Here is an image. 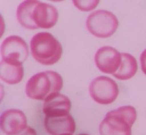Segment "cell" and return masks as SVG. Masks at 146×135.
<instances>
[{
    "label": "cell",
    "instance_id": "obj_14",
    "mask_svg": "<svg viewBox=\"0 0 146 135\" xmlns=\"http://www.w3.org/2000/svg\"><path fill=\"white\" fill-rule=\"evenodd\" d=\"M24 75L22 65L7 63L1 60L0 63L1 79L9 84H15L19 83Z\"/></svg>",
    "mask_w": 146,
    "mask_h": 135
},
{
    "label": "cell",
    "instance_id": "obj_10",
    "mask_svg": "<svg viewBox=\"0 0 146 135\" xmlns=\"http://www.w3.org/2000/svg\"><path fill=\"white\" fill-rule=\"evenodd\" d=\"M33 18L38 28H50L57 22L58 12L52 5L39 1L34 9Z\"/></svg>",
    "mask_w": 146,
    "mask_h": 135
},
{
    "label": "cell",
    "instance_id": "obj_12",
    "mask_svg": "<svg viewBox=\"0 0 146 135\" xmlns=\"http://www.w3.org/2000/svg\"><path fill=\"white\" fill-rule=\"evenodd\" d=\"M38 1L29 0L25 1L19 5L17 9V18L19 23L26 28H38L34 22L33 12Z\"/></svg>",
    "mask_w": 146,
    "mask_h": 135
},
{
    "label": "cell",
    "instance_id": "obj_7",
    "mask_svg": "<svg viewBox=\"0 0 146 135\" xmlns=\"http://www.w3.org/2000/svg\"><path fill=\"white\" fill-rule=\"evenodd\" d=\"M95 62L98 69L103 73H114L119 68L121 54L111 46H103L99 48L95 55Z\"/></svg>",
    "mask_w": 146,
    "mask_h": 135
},
{
    "label": "cell",
    "instance_id": "obj_9",
    "mask_svg": "<svg viewBox=\"0 0 146 135\" xmlns=\"http://www.w3.org/2000/svg\"><path fill=\"white\" fill-rule=\"evenodd\" d=\"M44 125L46 130L50 135L72 134L76 128L74 120L70 114L60 116H46Z\"/></svg>",
    "mask_w": 146,
    "mask_h": 135
},
{
    "label": "cell",
    "instance_id": "obj_18",
    "mask_svg": "<svg viewBox=\"0 0 146 135\" xmlns=\"http://www.w3.org/2000/svg\"><path fill=\"white\" fill-rule=\"evenodd\" d=\"M61 135H72V134H71V133H66V134H61ZM79 135H88V134H79Z\"/></svg>",
    "mask_w": 146,
    "mask_h": 135
},
{
    "label": "cell",
    "instance_id": "obj_4",
    "mask_svg": "<svg viewBox=\"0 0 146 135\" xmlns=\"http://www.w3.org/2000/svg\"><path fill=\"white\" fill-rule=\"evenodd\" d=\"M86 24L91 34L103 38L112 36L119 26L116 17L105 10H98L91 13L87 18Z\"/></svg>",
    "mask_w": 146,
    "mask_h": 135
},
{
    "label": "cell",
    "instance_id": "obj_13",
    "mask_svg": "<svg viewBox=\"0 0 146 135\" xmlns=\"http://www.w3.org/2000/svg\"><path fill=\"white\" fill-rule=\"evenodd\" d=\"M121 57L120 66L112 75L119 80H127L132 77L136 73L137 63L135 57L128 53H121Z\"/></svg>",
    "mask_w": 146,
    "mask_h": 135
},
{
    "label": "cell",
    "instance_id": "obj_15",
    "mask_svg": "<svg viewBox=\"0 0 146 135\" xmlns=\"http://www.w3.org/2000/svg\"><path fill=\"white\" fill-rule=\"evenodd\" d=\"M74 6L83 11H88L94 9L98 5L99 1H73Z\"/></svg>",
    "mask_w": 146,
    "mask_h": 135
},
{
    "label": "cell",
    "instance_id": "obj_3",
    "mask_svg": "<svg viewBox=\"0 0 146 135\" xmlns=\"http://www.w3.org/2000/svg\"><path fill=\"white\" fill-rule=\"evenodd\" d=\"M30 48L34 59L43 65L56 63L62 54V47L59 42L47 32L34 35L30 41Z\"/></svg>",
    "mask_w": 146,
    "mask_h": 135
},
{
    "label": "cell",
    "instance_id": "obj_5",
    "mask_svg": "<svg viewBox=\"0 0 146 135\" xmlns=\"http://www.w3.org/2000/svg\"><path fill=\"white\" fill-rule=\"evenodd\" d=\"M89 92L91 98L96 103L107 105L113 103L119 94L116 83L111 78L100 76L91 82Z\"/></svg>",
    "mask_w": 146,
    "mask_h": 135
},
{
    "label": "cell",
    "instance_id": "obj_8",
    "mask_svg": "<svg viewBox=\"0 0 146 135\" xmlns=\"http://www.w3.org/2000/svg\"><path fill=\"white\" fill-rule=\"evenodd\" d=\"M1 128L7 135L15 134L27 126V119L24 113L16 109H10L3 112L0 118Z\"/></svg>",
    "mask_w": 146,
    "mask_h": 135
},
{
    "label": "cell",
    "instance_id": "obj_1",
    "mask_svg": "<svg viewBox=\"0 0 146 135\" xmlns=\"http://www.w3.org/2000/svg\"><path fill=\"white\" fill-rule=\"evenodd\" d=\"M137 117L136 109L125 105L108 112L101 122L100 135H132L131 128Z\"/></svg>",
    "mask_w": 146,
    "mask_h": 135
},
{
    "label": "cell",
    "instance_id": "obj_11",
    "mask_svg": "<svg viewBox=\"0 0 146 135\" xmlns=\"http://www.w3.org/2000/svg\"><path fill=\"white\" fill-rule=\"evenodd\" d=\"M71 101L68 97L59 93H55L44 101L43 111L46 116H60L69 114Z\"/></svg>",
    "mask_w": 146,
    "mask_h": 135
},
{
    "label": "cell",
    "instance_id": "obj_6",
    "mask_svg": "<svg viewBox=\"0 0 146 135\" xmlns=\"http://www.w3.org/2000/svg\"><path fill=\"white\" fill-rule=\"evenodd\" d=\"M2 60L12 64L21 65L29 55L28 46L21 37L11 35L6 38L1 46Z\"/></svg>",
    "mask_w": 146,
    "mask_h": 135
},
{
    "label": "cell",
    "instance_id": "obj_16",
    "mask_svg": "<svg viewBox=\"0 0 146 135\" xmlns=\"http://www.w3.org/2000/svg\"><path fill=\"white\" fill-rule=\"evenodd\" d=\"M140 60L142 71L146 75V49H145L141 54Z\"/></svg>",
    "mask_w": 146,
    "mask_h": 135
},
{
    "label": "cell",
    "instance_id": "obj_17",
    "mask_svg": "<svg viewBox=\"0 0 146 135\" xmlns=\"http://www.w3.org/2000/svg\"><path fill=\"white\" fill-rule=\"evenodd\" d=\"M14 135H36V133L33 128L30 126H27L21 132Z\"/></svg>",
    "mask_w": 146,
    "mask_h": 135
},
{
    "label": "cell",
    "instance_id": "obj_2",
    "mask_svg": "<svg viewBox=\"0 0 146 135\" xmlns=\"http://www.w3.org/2000/svg\"><path fill=\"white\" fill-rule=\"evenodd\" d=\"M63 87L60 75L53 71H46L34 75L26 85V93L32 99L44 100L51 95L58 93Z\"/></svg>",
    "mask_w": 146,
    "mask_h": 135
}]
</instances>
